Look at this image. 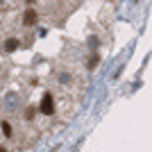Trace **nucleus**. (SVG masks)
<instances>
[{
  "instance_id": "4",
  "label": "nucleus",
  "mask_w": 152,
  "mask_h": 152,
  "mask_svg": "<svg viewBox=\"0 0 152 152\" xmlns=\"http://www.w3.org/2000/svg\"><path fill=\"white\" fill-rule=\"evenodd\" d=\"M2 134H5L7 139H12V134H14V129H12V125H9V123H2Z\"/></svg>"
},
{
  "instance_id": "2",
  "label": "nucleus",
  "mask_w": 152,
  "mask_h": 152,
  "mask_svg": "<svg viewBox=\"0 0 152 152\" xmlns=\"http://www.w3.org/2000/svg\"><path fill=\"white\" fill-rule=\"evenodd\" d=\"M37 20H39V14L34 12V9H27V12L23 14V25L32 27V25H37Z\"/></svg>"
},
{
  "instance_id": "3",
  "label": "nucleus",
  "mask_w": 152,
  "mask_h": 152,
  "mask_svg": "<svg viewBox=\"0 0 152 152\" xmlns=\"http://www.w3.org/2000/svg\"><path fill=\"white\" fill-rule=\"evenodd\" d=\"M16 48H18V41H16V39H9V41L5 43V50L7 52H14Z\"/></svg>"
},
{
  "instance_id": "1",
  "label": "nucleus",
  "mask_w": 152,
  "mask_h": 152,
  "mask_svg": "<svg viewBox=\"0 0 152 152\" xmlns=\"http://www.w3.org/2000/svg\"><path fill=\"white\" fill-rule=\"evenodd\" d=\"M41 111H43L45 116H50L52 111H55V100H52V93L48 91V93H43V100H41Z\"/></svg>"
},
{
  "instance_id": "5",
  "label": "nucleus",
  "mask_w": 152,
  "mask_h": 152,
  "mask_svg": "<svg viewBox=\"0 0 152 152\" xmlns=\"http://www.w3.org/2000/svg\"><path fill=\"white\" fill-rule=\"evenodd\" d=\"M25 2H34V0H25Z\"/></svg>"
}]
</instances>
